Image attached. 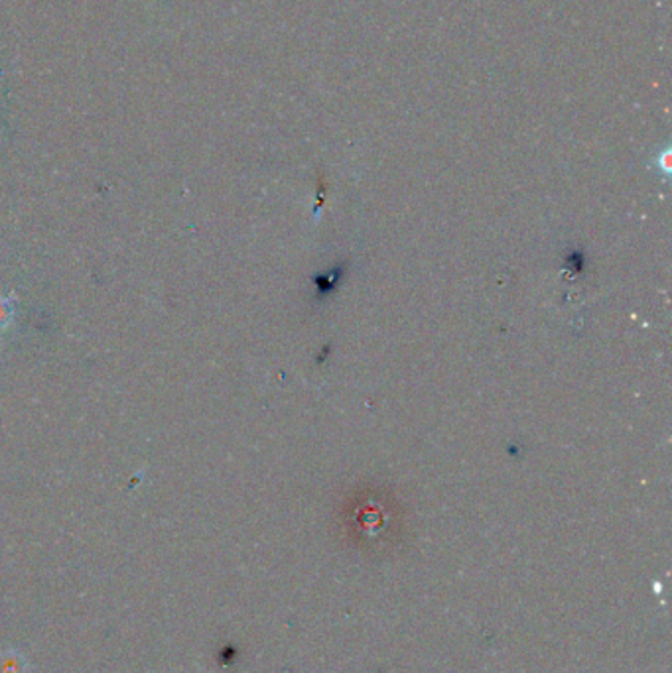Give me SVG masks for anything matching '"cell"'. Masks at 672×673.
Instances as JSON below:
<instances>
[{
  "instance_id": "cell-1",
  "label": "cell",
  "mask_w": 672,
  "mask_h": 673,
  "mask_svg": "<svg viewBox=\"0 0 672 673\" xmlns=\"http://www.w3.org/2000/svg\"><path fill=\"white\" fill-rule=\"evenodd\" d=\"M12 319H14V307L7 297L0 295V332L12 325Z\"/></svg>"
}]
</instances>
